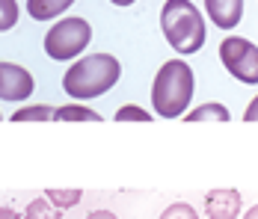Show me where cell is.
<instances>
[{"mask_svg": "<svg viewBox=\"0 0 258 219\" xmlns=\"http://www.w3.org/2000/svg\"><path fill=\"white\" fill-rule=\"evenodd\" d=\"M243 219H258V207H255V204H252V207L246 210V216H243Z\"/></svg>", "mask_w": 258, "mask_h": 219, "instance_id": "22", "label": "cell"}, {"mask_svg": "<svg viewBox=\"0 0 258 219\" xmlns=\"http://www.w3.org/2000/svg\"><path fill=\"white\" fill-rule=\"evenodd\" d=\"M24 219H62V210H56L48 198H33L24 210Z\"/></svg>", "mask_w": 258, "mask_h": 219, "instance_id": "14", "label": "cell"}, {"mask_svg": "<svg viewBox=\"0 0 258 219\" xmlns=\"http://www.w3.org/2000/svg\"><path fill=\"white\" fill-rule=\"evenodd\" d=\"M119 77H122V62L113 53L101 50V53L80 56L62 77V89L75 101H92V98L110 92L119 83Z\"/></svg>", "mask_w": 258, "mask_h": 219, "instance_id": "1", "label": "cell"}, {"mask_svg": "<svg viewBox=\"0 0 258 219\" xmlns=\"http://www.w3.org/2000/svg\"><path fill=\"white\" fill-rule=\"evenodd\" d=\"M255 116H258V98L252 101V104H249V107H246V113H243V119H246V122H255Z\"/></svg>", "mask_w": 258, "mask_h": 219, "instance_id": "18", "label": "cell"}, {"mask_svg": "<svg viewBox=\"0 0 258 219\" xmlns=\"http://www.w3.org/2000/svg\"><path fill=\"white\" fill-rule=\"evenodd\" d=\"M240 207H243V198L234 187H217L205 195L208 219H237Z\"/></svg>", "mask_w": 258, "mask_h": 219, "instance_id": "7", "label": "cell"}, {"mask_svg": "<svg viewBox=\"0 0 258 219\" xmlns=\"http://www.w3.org/2000/svg\"><path fill=\"white\" fill-rule=\"evenodd\" d=\"M92 39V27L83 18H62L45 33V53L62 62V59H75L78 53H83V48Z\"/></svg>", "mask_w": 258, "mask_h": 219, "instance_id": "4", "label": "cell"}, {"mask_svg": "<svg viewBox=\"0 0 258 219\" xmlns=\"http://www.w3.org/2000/svg\"><path fill=\"white\" fill-rule=\"evenodd\" d=\"M193 68L184 59H169L160 65L152 83V107L160 119H181L193 101Z\"/></svg>", "mask_w": 258, "mask_h": 219, "instance_id": "2", "label": "cell"}, {"mask_svg": "<svg viewBox=\"0 0 258 219\" xmlns=\"http://www.w3.org/2000/svg\"><path fill=\"white\" fill-rule=\"evenodd\" d=\"M75 0H27V12L33 21H53L56 15H62Z\"/></svg>", "mask_w": 258, "mask_h": 219, "instance_id": "9", "label": "cell"}, {"mask_svg": "<svg viewBox=\"0 0 258 219\" xmlns=\"http://www.w3.org/2000/svg\"><path fill=\"white\" fill-rule=\"evenodd\" d=\"M0 219H24L18 210H12V207H0Z\"/></svg>", "mask_w": 258, "mask_h": 219, "instance_id": "19", "label": "cell"}, {"mask_svg": "<svg viewBox=\"0 0 258 219\" xmlns=\"http://www.w3.org/2000/svg\"><path fill=\"white\" fill-rule=\"evenodd\" d=\"M220 59L229 68L232 77H237L246 86L258 83V48L255 42L243 39V36H226L220 42Z\"/></svg>", "mask_w": 258, "mask_h": 219, "instance_id": "5", "label": "cell"}, {"mask_svg": "<svg viewBox=\"0 0 258 219\" xmlns=\"http://www.w3.org/2000/svg\"><path fill=\"white\" fill-rule=\"evenodd\" d=\"M160 30L175 53H199L208 39L205 18L190 0H166L160 9Z\"/></svg>", "mask_w": 258, "mask_h": 219, "instance_id": "3", "label": "cell"}, {"mask_svg": "<svg viewBox=\"0 0 258 219\" xmlns=\"http://www.w3.org/2000/svg\"><path fill=\"white\" fill-rule=\"evenodd\" d=\"M53 119V107L48 104H36V107H21L12 113V122H51Z\"/></svg>", "mask_w": 258, "mask_h": 219, "instance_id": "12", "label": "cell"}, {"mask_svg": "<svg viewBox=\"0 0 258 219\" xmlns=\"http://www.w3.org/2000/svg\"><path fill=\"white\" fill-rule=\"evenodd\" d=\"M110 3H113V6H134L137 0H110Z\"/></svg>", "mask_w": 258, "mask_h": 219, "instance_id": "21", "label": "cell"}, {"mask_svg": "<svg viewBox=\"0 0 258 219\" xmlns=\"http://www.w3.org/2000/svg\"><path fill=\"white\" fill-rule=\"evenodd\" d=\"M53 119L56 122H101V113H95V110H89V107H83V104H66V107H59V110H53Z\"/></svg>", "mask_w": 258, "mask_h": 219, "instance_id": "11", "label": "cell"}, {"mask_svg": "<svg viewBox=\"0 0 258 219\" xmlns=\"http://www.w3.org/2000/svg\"><path fill=\"white\" fill-rule=\"evenodd\" d=\"M113 119H116V122H152V113H149V110H143V107L128 104V107H119Z\"/></svg>", "mask_w": 258, "mask_h": 219, "instance_id": "16", "label": "cell"}, {"mask_svg": "<svg viewBox=\"0 0 258 219\" xmlns=\"http://www.w3.org/2000/svg\"><path fill=\"white\" fill-rule=\"evenodd\" d=\"M0 119H3V113H0Z\"/></svg>", "mask_w": 258, "mask_h": 219, "instance_id": "23", "label": "cell"}, {"mask_svg": "<svg viewBox=\"0 0 258 219\" xmlns=\"http://www.w3.org/2000/svg\"><path fill=\"white\" fill-rule=\"evenodd\" d=\"M33 89H36V80L24 65L0 62V101H27Z\"/></svg>", "mask_w": 258, "mask_h": 219, "instance_id": "6", "label": "cell"}, {"mask_svg": "<svg viewBox=\"0 0 258 219\" xmlns=\"http://www.w3.org/2000/svg\"><path fill=\"white\" fill-rule=\"evenodd\" d=\"M184 119H187V122H229V119H232V113H229L223 104L208 101V104H202V107H196V110L184 113Z\"/></svg>", "mask_w": 258, "mask_h": 219, "instance_id": "10", "label": "cell"}, {"mask_svg": "<svg viewBox=\"0 0 258 219\" xmlns=\"http://www.w3.org/2000/svg\"><path fill=\"white\" fill-rule=\"evenodd\" d=\"M86 219H116V213H110V210H92Z\"/></svg>", "mask_w": 258, "mask_h": 219, "instance_id": "20", "label": "cell"}, {"mask_svg": "<svg viewBox=\"0 0 258 219\" xmlns=\"http://www.w3.org/2000/svg\"><path fill=\"white\" fill-rule=\"evenodd\" d=\"M45 198L51 201L56 210H66V207H75V204H80L83 193H80V190H53V187H48V190H45Z\"/></svg>", "mask_w": 258, "mask_h": 219, "instance_id": "13", "label": "cell"}, {"mask_svg": "<svg viewBox=\"0 0 258 219\" xmlns=\"http://www.w3.org/2000/svg\"><path fill=\"white\" fill-rule=\"evenodd\" d=\"M160 219H199V213H196L187 201H175V204H169V207L160 213Z\"/></svg>", "mask_w": 258, "mask_h": 219, "instance_id": "17", "label": "cell"}, {"mask_svg": "<svg viewBox=\"0 0 258 219\" xmlns=\"http://www.w3.org/2000/svg\"><path fill=\"white\" fill-rule=\"evenodd\" d=\"M205 9L220 30H234L243 18V0H205Z\"/></svg>", "mask_w": 258, "mask_h": 219, "instance_id": "8", "label": "cell"}, {"mask_svg": "<svg viewBox=\"0 0 258 219\" xmlns=\"http://www.w3.org/2000/svg\"><path fill=\"white\" fill-rule=\"evenodd\" d=\"M15 24H18V3L0 0V33H9Z\"/></svg>", "mask_w": 258, "mask_h": 219, "instance_id": "15", "label": "cell"}]
</instances>
